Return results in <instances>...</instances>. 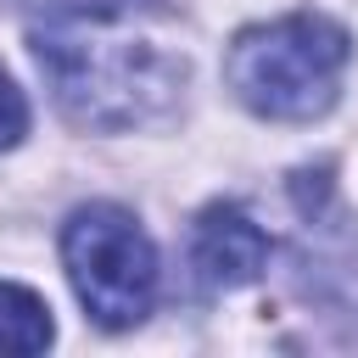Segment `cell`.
Here are the masks:
<instances>
[{"mask_svg": "<svg viewBox=\"0 0 358 358\" xmlns=\"http://www.w3.org/2000/svg\"><path fill=\"white\" fill-rule=\"evenodd\" d=\"M268 257V235L241 213V207H207L196 224H190V268L207 291H235V285H252L257 268Z\"/></svg>", "mask_w": 358, "mask_h": 358, "instance_id": "cell-4", "label": "cell"}, {"mask_svg": "<svg viewBox=\"0 0 358 358\" xmlns=\"http://www.w3.org/2000/svg\"><path fill=\"white\" fill-rule=\"evenodd\" d=\"M28 134V101H22V90L6 78V67H0V151L6 145H17Z\"/></svg>", "mask_w": 358, "mask_h": 358, "instance_id": "cell-6", "label": "cell"}, {"mask_svg": "<svg viewBox=\"0 0 358 358\" xmlns=\"http://www.w3.org/2000/svg\"><path fill=\"white\" fill-rule=\"evenodd\" d=\"M50 347V308L28 285L0 280V352H45Z\"/></svg>", "mask_w": 358, "mask_h": 358, "instance_id": "cell-5", "label": "cell"}, {"mask_svg": "<svg viewBox=\"0 0 358 358\" xmlns=\"http://www.w3.org/2000/svg\"><path fill=\"white\" fill-rule=\"evenodd\" d=\"M341 67H347V34L313 11L257 22V28L235 34V45L224 56V78L241 95V106H252L257 117H274V123L319 117L336 101Z\"/></svg>", "mask_w": 358, "mask_h": 358, "instance_id": "cell-2", "label": "cell"}, {"mask_svg": "<svg viewBox=\"0 0 358 358\" xmlns=\"http://www.w3.org/2000/svg\"><path fill=\"white\" fill-rule=\"evenodd\" d=\"M56 106L78 129H134L185 90V50L145 0H45L28 28Z\"/></svg>", "mask_w": 358, "mask_h": 358, "instance_id": "cell-1", "label": "cell"}, {"mask_svg": "<svg viewBox=\"0 0 358 358\" xmlns=\"http://www.w3.org/2000/svg\"><path fill=\"white\" fill-rule=\"evenodd\" d=\"M62 263L84 302V313L106 330L140 324L157 296V252L134 213L112 201H90L62 224Z\"/></svg>", "mask_w": 358, "mask_h": 358, "instance_id": "cell-3", "label": "cell"}]
</instances>
